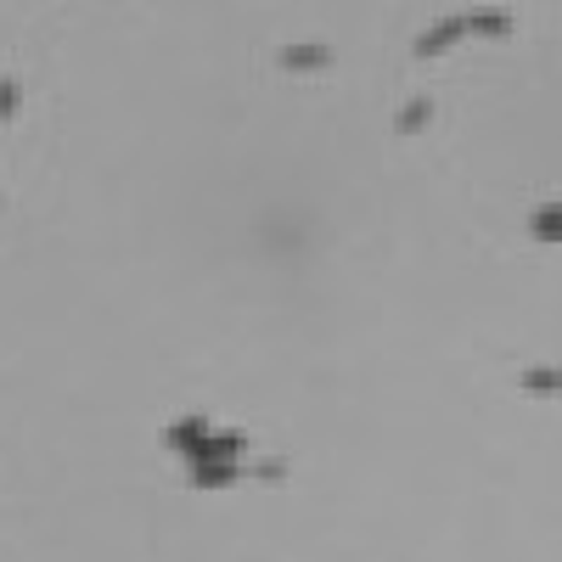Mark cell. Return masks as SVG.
I'll return each instance as SVG.
<instances>
[{
  "label": "cell",
  "instance_id": "obj_1",
  "mask_svg": "<svg viewBox=\"0 0 562 562\" xmlns=\"http://www.w3.org/2000/svg\"><path fill=\"white\" fill-rule=\"evenodd\" d=\"M169 445L186 450L192 461H237V456H243V434H220V428H209V422H198V416L175 422Z\"/></svg>",
  "mask_w": 562,
  "mask_h": 562
},
{
  "label": "cell",
  "instance_id": "obj_2",
  "mask_svg": "<svg viewBox=\"0 0 562 562\" xmlns=\"http://www.w3.org/2000/svg\"><path fill=\"white\" fill-rule=\"evenodd\" d=\"M467 34H512V12H467V18H445L439 29H428L416 40V57H439V52H450L456 40H467Z\"/></svg>",
  "mask_w": 562,
  "mask_h": 562
},
{
  "label": "cell",
  "instance_id": "obj_3",
  "mask_svg": "<svg viewBox=\"0 0 562 562\" xmlns=\"http://www.w3.org/2000/svg\"><path fill=\"white\" fill-rule=\"evenodd\" d=\"M237 479H248V467H237V461H198V473H192L198 490H220V484L231 490Z\"/></svg>",
  "mask_w": 562,
  "mask_h": 562
},
{
  "label": "cell",
  "instance_id": "obj_4",
  "mask_svg": "<svg viewBox=\"0 0 562 562\" xmlns=\"http://www.w3.org/2000/svg\"><path fill=\"white\" fill-rule=\"evenodd\" d=\"M326 63H333L326 45H288V52H281V68H293V74H321Z\"/></svg>",
  "mask_w": 562,
  "mask_h": 562
},
{
  "label": "cell",
  "instance_id": "obj_5",
  "mask_svg": "<svg viewBox=\"0 0 562 562\" xmlns=\"http://www.w3.org/2000/svg\"><path fill=\"white\" fill-rule=\"evenodd\" d=\"M428 119H434V102H411V108L400 113V124H394V130H400V135H416Z\"/></svg>",
  "mask_w": 562,
  "mask_h": 562
},
{
  "label": "cell",
  "instance_id": "obj_6",
  "mask_svg": "<svg viewBox=\"0 0 562 562\" xmlns=\"http://www.w3.org/2000/svg\"><path fill=\"white\" fill-rule=\"evenodd\" d=\"M18 108H23V85L7 79V85H0V119H18Z\"/></svg>",
  "mask_w": 562,
  "mask_h": 562
},
{
  "label": "cell",
  "instance_id": "obj_7",
  "mask_svg": "<svg viewBox=\"0 0 562 562\" xmlns=\"http://www.w3.org/2000/svg\"><path fill=\"white\" fill-rule=\"evenodd\" d=\"M557 231H562V220H557V209H546V214H535V237H540V243H557Z\"/></svg>",
  "mask_w": 562,
  "mask_h": 562
},
{
  "label": "cell",
  "instance_id": "obj_8",
  "mask_svg": "<svg viewBox=\"0 0 562 562\" xmlns=\"http://www.w3.org/2000/svg\"><path fill=\"white\" fill-rule=\"evenodd\" d=\"M529 389H535V394H551V389H557V371H551V366H546V371H529Z\"/></svg>",
  "mask_w": 562,
  "mask_h": 562
}]
</instances>
